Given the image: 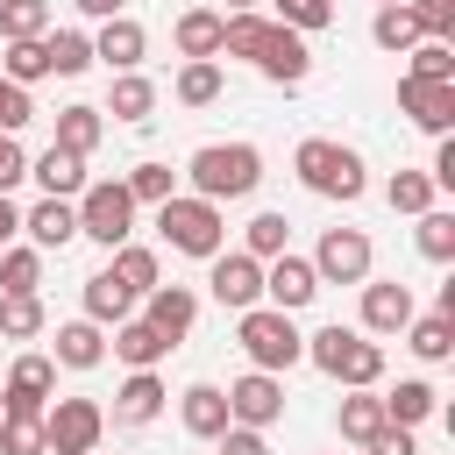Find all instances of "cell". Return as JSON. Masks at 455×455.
Masks as SVG:
<instances>
[{
  "mask_svg": "<svg viewBox=\"0 0 455 455\" xmlns=\"http://www.w3.org/2000/svg\"><path fill=\"white\" fill-rule=\"evenodd\" d=\"M185 178H192V192L213 199V206L249 199V192L263 185V149H256V142H199V149L185 156Z\"/></svg>",
  "mask_w": 455,
  "mask_h": 455,
  "instance_id": "obj_1",
  "label": "cell"
},
{
  "mask_svg": "<svg viewBox=\"0 0 455 455\" xmlns=\"http://www.w3.org/2000/svg\"><path fill=\"white\" fill-rule=\"evenodd\" d=\"M114 355H121L128 370H156V363L171 355V341H164L149 320H121V327H114Z\"/></svg>",
  "mask_w": 455,
  "mask_h": 455,
  "instance_id": "obj_29",
  "label": "cell"
},
{
  "mask_svg": "<svg viewBox=\"0 0 455 455\" xmlns=\"http://www.w3.org/2000/svg\"><path fill=\"white\" fill-rule=\"evenodd\" d=\"M21 235H28V249H64V242H78V206L71 199H36L21 213Z\"/></svg>",
  "mask_w": 455,
  "mask_h": 455,
  "instance_id": "obj_19",
  "label": "cell"
},
{
  "mask_svg": "<svg viewBox=\"0 0 455 455\" xmlns=\"http://www.w3.org/2000/svg\"><path fill=\"white\" fill-rule=\"evenodd\" d=\"M107 270L135 291V299H149L156 284H164V263H156V249H142V242H121V249H107Z\"/></svg>",
  "mask_w": 455,
  "mask_h": 455,
  "instance_id": "obj_25",
  "label": "cell"
},
{
  "mask_svg": "<svg viewBox=\"0 0 455 455\" xmlns=\"http://www.w3.org/2000/svg\"><path fill=\"white\" fill-rule=\"evenodd\" d=\"M398 107H405L412 128H427L434 142L455 128V85H427V78H405V71H398Z\"/></svg>",
  "mask_w": 455,
  "mask_h": 455,
  "instance_id": "obj_14",
  "label": "cell"
},
{
  "mask_svg": "<svg viewBox=\"0 0 455 455\" xmlns=\"http://www.w3.org/2000/svg\"><path fill=\"white\" fill-rule=\"evenodd\" d=\"M50 398H57V363L50 355H14V370H7V391H0V412L7 419H43L50 412Z\"/></svg>",
  "mask_w": 455,
  "mask_h": 455,
  "instance_id": "obj_9",
  "label": "cell"
},
{
  "mask_svg": "<svg viewBox=\"0 0 455 455\" xmlns=\"http://www.w3.org/2000/svg\"><path fill=\"white\" fill-rule=\"evenodd\" d=\"M43 327H50L43 299H14V291H0V341H36Z\"/></svg>",
  "mask_w": 455,
  "mask_h": 455,
  "instance_id": "obj_36",
  "label": "cell"
},
{
  "mask_svg": "<svg viewBox=\"0 0 455 455\" xmlns=\"http://www.w3.org/2000/svg\"><path fill=\"white\" fill-rule=\"evenodd\" d=\"M384 398V419L391 427H419V419H434V405H441V391L427 384V377H405L398 391H377Z\"/></svg>",
  "mask_w": 455,
  "mask_h": 455,
  "instance_id": "obj_30",
  "label": "cell"
},
{
  "mask_svg": "<svg viewBox=\"0 0 455 455\" xmlns=\"http://www.w3.org/2000/svg\"><path fill=\"white\" fill-rule=\"evenodd\" d=\"M291 171H299V185H306V192H320V199H341V206H355V199L370 192V178H363V156H355V149H341L334 135H306V142L291 149Z\"/></svg>",
  "mask_w": 455,
  "mask_h": 455,
  "instance_id": "obj_3",
  "label": "cell"
},
{
  "mask_svg": "<svg viewBox=\"0 0 455 455\" xmlns=\"http://www.w3.org/2000/svg\"><path fill=\"white\" fill-rule=\"evenodd\" d=\"M220 455H270V441H263L256 427H228V434H220Z\"/></svg>",
  "mask_w": 455,
  "mask_h": 455,
  "instance_id": "obj_50",
  "label": "cell"
},
{
  "mask_svg": "<svg viewBox=\"0 0 455 455\" xmlns=\"http://www.w3.org/2000/svg\"><path fill=\"white\" fill-rule=\"evenodd\" d=\"M85 320H92V327H121V320H135V291H128L114 270H92V277H85Z\"/></svg>",
  "mask_w": 455,
  "mask_h": 455,
  "instance_id": "obj_23",
  "label": "cell"
},
{
  "mask_svg": "<svg viewBox=\"0 0 455 455\" xmlns=\"http://www.w3.org/2000/svg\"><path fill=\"white\" fill-rule=\"evenodd\" d=\"M50 36V0H0V43H43Z\"/></svg>",
  "mask_w": 455,
  "mask_h": 455,
  "instance_id": "obj_34",
  "label": "cell"
},
{
  "mask_svg": "<svg viewBox=\"0 0 455 455\" xmlns=\"http://www.w3.org/2000/svg\"><path fill=\"white\" fill-rule=\"evenodd\" d=\"M256 71H263L270 85H306V71H313V50H306V36H291V28L277 21V36L263 43V57H256Z\"/></svg>",
  "mask_w": 455,
  "mask_h": 455,
  "instance_id": "obj_17",
  "label": "cell"
},
{
  "mask_svg": "<svg viewBox=\"0 0 455 455\" xmlns=\"http://www.w3.org/2000/svg\"><path fill=\"white\" fill-rule=\"evenodd\" d=\"M235 341H242L249 370H270V377H284L291 363H306V334H299L291 313H277V306H249V313H235Z\"/></svg>",
  "mask_w": 455,
  "mask_h": 455,
  "instance_id": "obj_5",
  "label": "cell"
},
{
  "mask_svg": "<svg viewBox=\"0 0 455 455\" xmlns=\"http://www.w3.org/2000/svg\"><path fill=\"white\" fill-rule=\"evenodd\" d=\"M284 419V377H270V370H242L235 384H228V427H256V434H270Z\"/></svg>",
  "mask_w": 455,
  "mask_h": 455,
  "instance_id": "obj_10",
  "label": "cell"
},
{
  "mask_svg": "<svg viewBox=\"0 0 455 455\" xmlns=\"http://www.w3.org/2000/svg\"><path fill=\"white\" fill-rule=\"evenodd\" d=\"M0 78H14V85H36V78H50V57H43V43H7V57H0Z\"/></svg>",
  "mask_w": 455,
  "mask_h": 455,
  "instance_id": "obj_43",
  "label": "cell"
},
{
  "mask_svg": "<svg viewBox=\"0 0 455 455\" xmlns=\"http://www.w3.org/2000/svg\"><path fill=\"white\" fill-rule=\"evenodd\" d=\"M100 434H107V405L100 398H50V412H43L50 455H92Z\"/></svg>",
  "mask_w": 455,
  "mask_h": 455,
  "instance_id": "obj_7",
  "label": "cell"
},
{
  "mask_svg": "<svg viewBox=\"0 0 455 455\" xmlns=\"http://www.w3.org/2000/svg\"><path fill=\"white\" fill-rule=\"evenodd\" d=\"M270 21H284L291 36H313V28H327L334 21V0H277V14Z\"/></svg>",
  "mask_w": 455,
  "mask_h": 455,
  "instance_id": "obj_44",
  "label": "cell"
},
{
  "mask_svg": "<svg viewBox=\"0 0 455 455\" xmlns=\"http://www.w3.org/2000/svg\"><path fill=\"white\" fill-rule=\"evenodd\" d=\"M363 455H419V441H412V427H384Z\"/></svg>",
  "mask_w": 455,
  "mask_h": 455,
  "instance_id": "obj_49",
  "label": "cell"
},
{
  "mask_svg": "<svg viewBox=\"0 0 455 455\" xmlns=\"http://www.w3.org/2000/svg\"><path fill=\"white\" fill-rule=\"evenodd\" d=\"M412 313H419V306H412V284H398V277H363V334H405Z\"/></svg>",
  "mask_w": 455,
  "mask_h": 455,
  "instance_id": "obj_13",
  "label": "cell"
},
{
  "mask_svg": "<svg viewBox=\"0 0 455 455\" xmlns=\"http://www.w3.org/2000/svg\"><path fill=\"white\" fill-rule=\"evenodd\" d=\"M306 363L313 370H327L334 384H348V391H377L384 384V341H370L363 327H320V334H306Z\"/></svg>",
  "mask_w": 455,
  "mask_h": 455,
  "instance_id": "obj_2",
  "label": "cell"
},
{
  "mask_svg": "<svg viewBox=\"0 0 455 455\" xmlns=\"http://www.w3.org/2000/svg\"><path fill=\"white\" fill-rule=\"evenodd\" d=\"M71 7H78V14H92V21H114L128 0H71Z\"/></svg>",
  "mask_w": 455,
  "mask_h": 455,
  "instance_id": "obj_52",
  "label": "cell"
},
{
  "mask_svg": "<svg viewBox=\"0 0 455 455\" xmlns=\"http://www.w3.org/2000/svg\"><path fill=\"white\" fill-rule=\"evenodd\" d=\"M100 135H107V114L100 107H57V149H71V156H92L100 149Z\"/></svg>",
  "mask_w": 455,
  "mask_h": 455,
  "instance_id": "obj_27",
  "label": "cell"
},
{
  "mask_svg": "<svg viewBox=\"0 0 455 455\" xmlns=\"http://www.w3.org/2000/svg\"><path fill=\"white\" fill-rule=\"evenodd\" d=\"M171 43H178L185 64H220V14L213 7H185L178 28H171Z\"/></svg>",
  "mask_w": 455,
  "mask_h": 455,
  "instance_id": "obj_22",
  "label": "cell"
},
{
  "mask_svg": "<svg viewBox=\"0 0 455 455\" xmlns=\"http://www.w3.org/2000/svg\"><path fill=\"white\" fill-rule=\"evenodd\" d=\"M14 235H21V206H14V199H7V192H0V249H7V242H14Z\"/></svg>",
  "mask_w": 455,
  "mask_h": 455,
  "instance_id": "obj_51",
  "label": "cell"
},
{
  "mask_svg": "<svg viewBox=\"0 0 455 455\" xmlns=\"http://www.w3.org/2000/svg\"><path fill=\"white\" fill-rule=\"evenodd\" d=\"M320 299V277H313V263L306 256H270L263 263V306H277V313H299V306H313Z\"/></svg>",
  "mask_w": 455,
  "mask_h": 455,
  "instance_id": "obj_12",
  "label": "cell"
},
{
  "mask_svg": "<svg viewBox=\"0 0 455 455\" xmlns=\"http://www.w3.org/2000/svg\"><path fill=\"white\" fill-rule=\"evenodd\" d=\"M28 178V156H21V142L14 135H0V192H14Z\"/></svg>",
  "mask_w": 455,
  "mask_h": 455,
  "instance_id": "obj_48",
  "label": "cell"
},
{
  "mask_svg": "<svg viewBox=\"0 0 455 455\" xmlns=\"http://www.w3.org/2000/svg\"><path fill=\"white\" fill-rule=\"evenodd\" d=\"M384 199H391V213H427L434 206V178L427 171H391V185H384Z\"/></svg>",
  "mask_w": 455,
  "mask_h": 455,
  "instance_id": "obj_41",
  "label": "cell"
},
{
  "mask_svg": "<svg viewBox=\"0 0 455 455\" xmlns=\"http://www.w3.org/2000/svg\"><path fill=\"white\" fill-rule=\"evenodd\" d=\"M384 427H391V419H384V398H377V391H348V398H341V441H348V448H370Z\"/></svg>",
  "mask_w": 455,
  "mask_h": 455,
  "instance_id": "obj_31",
  "label": "cell"
},
{
  "mask_svg": "<svg viewBox=\"0 0 455 455\" xmlns=\"http://www.w3.org/2000/svg\"><path fill=\"white\" fill-rule=\"evenodd\" d=\"M306 263H313V277H320V284H363V277H370V263H377V249H370V235H363V228H327V235H320V249H313Z\"/></svg>",
  "mask_w": 455,
  "mask_h": 455,
  "instance_id": "obj_8",
  "label": "cell"
},
{
  "mask_svg": "<svg viewBox=\"0 0 455 455\" xmlns=\"http://www.w3.org/2000/svg\"><path fill=\"white\" fill-rule=\"evenodd\" d=\"M36 284H43V249H28V242H7V249H0V291H14V299H36Z\"/></svg>",
  "mask_w": 455,
  "mask_h": 455,
  "instance_id": "obj_33",
  "label": "cell"
},
{
  "mask_svg": "<svg viewBox=\"0 0 455 455\" xmlns=\"http://www.w3.org/2000/svg\"><path fill=\"white\" fill-rule=\"evenodd\" d=\"M0 455H50L43 419H7V412H0Z\"/></svg>",
  "mask_w": 455,
  "mask_h": 455,
  "instance_id": "obj_45",
  "label": "cell"
},
{
  "mask_svg": "<svg viewBox=\"0 0 455 455\" xmlns=\"http://www.w3.org/2000/svg\"><path fill=\"white\" fill-rule=\"evenodd\" d=\"M50 363H64V370H100V363H107V327H92V320H64Z\"/></svg>",
  "mask_w": 455,
  "mask_h": 455,
  "instance_id": "obj_24",
  "label": "cell"
},
{
  "mask_svg": "<svg viewBox=\"0 0 455 455\" xmlns=\"http://www.w3.org/2000/svg\"><path fill=\"white\" fill-rule=\"evenodd\" d=\"M28 178L43 185V199H78L92 178H85V156H71V149H43V156H28Z\"/></svg>",
  "mask_w": 455,
  "mask_h": 455,
  "instance_id": "obj_18",
  "label": "cell"
},
{
  "mask_svg": "<svg viewBox=\"0 0 455 455\" xmlns=\"http://www.w3.org/2000/svg\"><path fill=\"white\" fill-rule=\"evenodd\" d=\"M284 235H291V220H284V213H256V220L242 228V256L270 263V256H284Z\"/></svg>",
  "mask_w": 455,
  "mask_h": 455,
  "instance_id": "obj_42",
  "label": "cell"
},
{
  "mask_svg": "<svg viewBox=\"0 0 455 455\" xmlns=\"http://www.w3.org/2000/svg\"><path fill=\"white\" fill-rule=\"evenodd\" d=\"M228 7H235V14H256V0H228Z\"/></svg>",
  "mask_w": 455,
  "mask_h": 455,
  "instance_id": "obj_53",
  "label": "cell"
},
{
  "mask_svg": "<svg viewBox=\"0 0 455 455\" xmlns=\"http://www.w3.org/2000/svg\"><path fill=\"white\" fill-rule=\"evenodd\" d=\"M28 121H36V100H28V85L0 78V135H21Z\"/></svg>",
  "mask_w": 455,
  "mask_h": 455,
  "instance_id": "obj_47",
  "label": "cell"
},
{
  "mask_svg": "<svg viewBox=\"0 0 455 455\" xmlns=\"http://www.w3.org/2000/svg\"><path fill=\"white\" fill-rule=\"evenodd\" d=\"M71 206H78V235H85V242H100V249L135 242V199H128L121 178H92Z\"/></svg>",
  "mask_w": 455,
  "mask_h": 455,
  "instance_id": "obj_6",
  "label": "cell"
},
{
  "mask_svg": "<svg viewBox=\"0 0 455 455\" xmlns=\"http://www.w3.org/2000/svg\"><path fill=\"white\" fill-rule=\"evenodd\" d=\"M156 235H164L178 256L213 263V256L228 249V213H220L213 199H199V192H171V199L156 206Z\"/></svg>",
  "mask_w": 455,
  "mask_h": 455,
  "instance_id": "obj_4",
  "label": "cell"
},
{
  "mask_svg": "<svg viewBox=\"0 0 455 455\" xmlns=\"http://www.w3.org/2000/svg\"><path fill=\"white\" fill-rule=\"evenodd\" d=\"M164 398H171V391H164L156 370H128V384L114 391V419H121V427H149V419H164Z\"/></svg>",
  "mask_w": 455,
  "mask_h": 455,
  "instance_id": "obj_20",
  "label": "cell"
},
{
  "mask_svg": "<svg viewBox=\"0 0 455 455\" xmlns=\"http://www.w3.org/2000/svg\"><path fill=\"white\" fill-rule=\"evenodd\" d=\"M206 291H213L228 313H249V306H263V263L242 256V249H220V256L206 263Z\"/></svg>",
  "mask_w": 455,
  "mask_h": 455,
  "instance_id": "obj_11",
  "label": "cell"
},
{
  "mask_svg": "<svg viewBox=\"0 0 455 455\" xmlns=\"http://www.w3.org/2000/svg\"><path fill=\"white\" fill-rule=\"evenodd\" d=\"M100 114H114V121H128V128H135V121H149V114H156V85H149L142 71H114V92H107V107H100Z\"/></svg>",
  "mask_w": 455,
  "mask_h": 455,
  "instance_id": "obj_26",
  "label": "cell"
},
{
  "mask_svg": "<svg viewBox=\"0 0 455 455\" xmlns=\"http://www.w3.org/2000/svg\"><path fill=\"white\" fill-rule=\"evenodd\" d=\"M377 7H405V0H377Z\"/></svg>",
  "mask_w": 455,
  "mask_h": 455,
  "instance_id": "obj_54",
  "label": "cell"
},
{
  "mask_svg": "<svg viewBox=\"0 0 455 455\" xmlns=\"http://www.w3.org/2000/svg\"><path fill=\"white\" fill-rule=\"evenodd\" d=\"M405 7H412V21H419L427 43H448L455 36V0H405Z\"/></svg>",
  "mask_w": 455,
  "mask_h": 455,
  "instance_id": "obj_46",
  "label": "cell"
},
{
  "mask_svg": "<svg viewBox=\"0 0 455 455\" xmlns=\"http://www.w3.org/2000/svg\"><path fill=\"white\" fill-rule=\"evenodd\" d=\"M405 348H412L419 363H448V355H455V320H448V313H412V320H405Z\"/></svg>",
  "mask_w": 455,
  "mask_h": 455,
  "instance_id": "obj_28",
  "label": "cell"
},
{
  "mask_svg": "<svg viewBox=\"0 0 455 455\" xmlns=\"http://www.w3.org/2000/svg\"><path fill=\"white\" fill-rule=\"evenodd\" d=\"M412 242H419L427 263H455V213H448V206H427L419 228H412Z\"/></svg>",
  "mask_w": 455,
  "mask_h": 455,
  "instance_id": "obj_35",
  "label": "cell"
},
{
  "mask_svg": "<svg viewBox=\"0 0 455 455\" xmlns=\"http://www.w3.org/2000/svg\"><path fill=\"white\" fill-rule=\"evenodd\" d=\"M405 78L455 85V50H448V43H412V50H405Z\"/></svg>",
  "mask_w": 455,
  "mask_h": 455,
  "instance_id": "obj_39",
  "label": "cell"
},
{
  "mask_svg": "<svg viewBox=\"0 0 455 455\" xmlns=\"http://www.w3.org/2000/svg\"><path fill=\"white\" fill-rule=\"evenodd\" d=\"M370 36H377V50H391V57H405L412 43H427V36H419V21H412V7H377Z\"/></svg>",
  "mask_w": 455,
  "mask_h": 455,
  "instance_id": "obj_37",
  "label": "cell"
},
{
  "mask_svg": "<svg viewBox=\"0 0 455 455\" xmlns=\"http://www.w3.org/2000/svg\"><path fill=\"white\" fill-rule=\"evenodd\" d=\"M121 185H128V199H135V206H164V199L178 192V171H171V164H135Z\"/></svg>",
  "mask_w": 455,
  "mask_h": 455,
  "instance_id": "obj_40",
  "label": "cell"
},
{
  "mask_svg": "<svg viewBox=\"0 0 455 455\" xmlns=\"http://www.w3.org/2000/svg\"><path fill=\"white\" fill-rule=\"evenodd\" d=\"M142 320L178 348V341L192 334V320H199V291H192V284H156V291H149V306H142Z\"/></svg>",
  "mask_w": 455,
  "mask_h": 455,
  "instance_id": "obj_16",
  "label": "cell"
},
{
  "mask_svg": "<svg viewBox=\"0 0 455 455\" xmlns=\"http://www.w3.org/2000/svg\"><path fill=\"white\" fill-rule=\"evenodd\" d=\"M43 57H50V78H78V71H92V36L50 28V36H43Z\"/></svg>",
  "mask_w": 455,
  "mask_h": 455,
  "instance_id": "obj_32",
  "label": "cell"
},
{
  "mask_svg": "<svg viewBox=\"0 0 455 455\" xmlns=\"http://www.w3.org/2000/svg\"><path fill=\"white\" fill-rule=\"evenodd\" d=\"M178 107H213L220 92H228V78H220V64H178Z\"/></svg>",
  "mask_w": 455,
  "mask_h": 455,
  "instance_id": "obj_38",
  "label": "cell"
},
{
  "mask_svg": "<svg viewBox=\"0 0 455 455\" xmlns=\"http://www.w3.org/2000/svg\"><path fill=\"white\" fill-rule=\"evenodd\" d=\"M178 419H185L192 441H220V434H228V391H220V384H192V391H178Z\"/></svg>",
  "mask_w": 455,
  "mask_h": 455,
  "instance_id": "obj_21",
  "label": "cell"
},
{
  "mask_svg": "<svg viewBox=\"0 0 455 455\" xmlns=\"http://www.w3.org/2000/svg\"><path fill=\"white\" fill-rule=\"evenodd\" d=\"M142 57H149V28H142L135 14L100 21V36H92V64H107V71H135Z\"/></svg>",
  "mask_w": 455,
  "mask_h": 455,
  "instance_id": "obj_15",
  "label": "cell"
}]
</instances>
